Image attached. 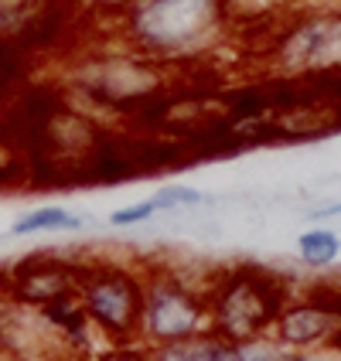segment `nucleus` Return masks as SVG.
<instances>
[{"instance_id": "nucleus-1", "label": "nucleus", "mask_w": 341, "mask_h": 361, "mask_svg": "<svg viewBox=\"0 0 341 361\" xmlns=\"http://www.w3.org/2000/svg\"><path fill=\"white\" fill-rule=\"evenodd\" d=\"M297 286L287 273H277L260 262L222 266L205 276L208 331L222 341L249 344L270 334L280 307Z\"/></svg>"}, {"instance_id": "nucleus-2", "label": "nucleus", "mask_w": 341, "mask_h": 361, "mask_svg": "<svg viewBox=\"0 0 341 361\" xmlns=\"http://www.w3.org/2000/svg\"><path fill=\"white\" fill-rule=\"evenodd\" d=\"M208 331L205 276H191L174 262H143L140 348H161Z\"/></svg>"}, {"instance_id": "nucleus-3", "label": "nucleus", "mask_w": 341, "mask_h": 361, "mask_svg": "<svg viewBox=\"0 0 341 361\" xmlns=\"http://www.w3.org/2000/svg\"><path fill=\"white\" fill-rule=\"evenodd\" d=\"M85 321L109 344H137L140 334V303H143V262L123 259H85L76 280Z\"/></svg>"}, {"instance_id": "nucleus-4", "label": "nucleus", "mask_w": 341, "mask_h": 361, "mask_svg": "<svg viewBox=\"0 0 341 361\" xmlns=\"http://www.w3.org/2000/svg\"><path fill=\"white\" fill-rule=\"evenodd\" d=\"M219 0H137L130 35L154 59H188L219 31Z\"/></svg>"}, {"instance_id": "nucleus-5", "label": "nucleus", "mask_w": 341, "mask_h": 361, "mask_svg": "<svg viewBox=\"0 0 341 361\" xmlns=\"http://www.w3.org/2000/svg\"><path fill=\"white\" fill-rule=\"evenodd\" d=\"M283 351L338 355L341 351V286L294 290L266 334Z\"/></svg>"}, {"instance_id": "nucleus-6", "label": "nucleus", "mask_w": 341, "mask_h": 361, "mask_svg": "<svg viewBox=\"0 0 341 361\" xmlns=\"http://www.w3.org/2000/svg\"><path fill=\"white\" fill-rule=\"evenodd\" d=\"M79 259H68L59 252H44V256H28V259L7 266V273L0 276V293L7 300L20 307H44V303L59 300L76 293L79 280Z\"/></svg>"}, {"instance_id": "nucleus-7", "label": "nucleus", "mask_w": 341, "mask_h": 361, "mask_svg": "<svg viewBox=\"0 0 341 361\" xmlns=\"http://www.w3.org/2000/svg\"><path fill=\"white\" fill-rule=\"evenodd\" d=\"M277 61L287 72H331L341 68V18H314L297 24L277 48Z\"/></svg>"}, {"instance_id": "nucleus-8", "label": "nucleus", "mask_w": 341, "mask_h": 361, "mask_svg": "<svg viewBox=\"0 0 341 361\" xmlns=\"http://www.w3.org/2000/svg\"><path fill=\"white\" fill-rule=\"evenodd\" d=\"M150 361H246L242 358V344L222 341L219 334L201 331L195 338H184L174 344H161L147 351Z\"/></svg>"}, {"instance_id": "nucleus-9", "label": "nucleus", "mask_w": 341, "mask_h": 361, "mask_svg": "<svg viewBox=\"0 0 341 361\" xmlns=\"http://www.w3.org/2000/svg\"><path fill=\"white\" fill-rule=\"evenodd\" d=\"M85 219L79 212L65 208V204H41L31 208L11 221L7 235L11 239H35V235H68V232H82Z\"/></svg>"}, {"instance_id": "nucleus-10", "label": "nucleus", "mask_w": 341, "mask_h": 361, "mask_svg": "<svg viewBox=\"0 0 341 361\" xmlns=\"http://www.w3.org/2000/svg\"><path fill=\"white\" fill-rule=\"evenodd\" d=\"M297 259L307 266V269H331L335 262L341 259V235L335 228H324V225H314L297 235Z\"/></svg>"}, {"instance_id": "nucleus-11", "label": "nucleus", "mask_w": 341, "mask_h": 361, "mask_svg": "<svg viewBox=\"0 0 341 361\" xmlns=\"http://www.w3.org/2000/svg\"><path fill=\"white\" fill-rule=\"evenodd\" d=\"M150 198L157 201L161 212H171V208H198V204L208 201V195L198 191V188H188V184H164Z\"/></svg>"}, {"instance_id": "nucleus-12", "label": "nucleus", "mask_w": 341, "mask_h": 361, "mask_svg": "<svg viewBox=\"0 0 341 361\" xmlns=\"http://www.w3.org/2000/svg\"><path fill=\"white\" fill-rule=\"evenodd\" d=\"M157 201L154 198H143V201H133V204H123L116 212H109V225L113 228H133V225H143L157 215Z\"/></svg>"}, {"instance_id": "nucleus-13", "label": "nucleus", "mask_w": 341, "mask_h": 361, "mask_svg": "<svg viewBox=\"0 0 341 361\" xmlns=\"http://www.w3.org/2000/svg\"><path fill=\"white\" fill-rule=\"evenodd\" d=\"M89 361H150V355L140 344H109V348H100Z\"/></svg>"}, {"instance_id": "nucleus-14", "label": "nucleus", "mask_w": 341, "mask_h": 361, "mask_svg": "<svg viewBox=\"0 0 341 361\" xmlns=\"http://www.w3.org/2000/svg\"><path fill=\"white\" fill-rule=\"evenodd\" d=\"M338 215H341V201H328V204H321V208H314V212H311V219L314 221L338 219Z\"/></svg>"}, {"instance_id": "nucleus-15", "label": "nucleus", "mask_w": 341, "mask_h": 361, "mask_svg": "<svg viewBox=\"0 0 341 361\" xmlns=\"http://www.w3.org/2000/svg\"><path fill=\"white\" fill-rule=\"evenodd\" d=\"M0 361H11V358H4V355H0Z\"/></svg>"}, {"instance_id": "nucleus-16", "label": "nucleus", "mask_w": 341, "mask_h": 361, "mask_svg": "<svg viewBox=\"0 0 341 361\" xmlns=\"http://www.w3.org/2000/svg\"><path fill=\"white\" fill-rule=\"evenodd\" d=\"M338 361H341V351H338Z\"/></svg>"}]
</instances>
